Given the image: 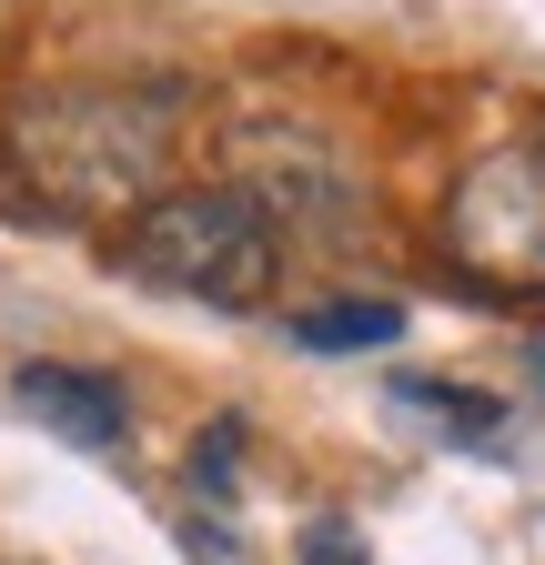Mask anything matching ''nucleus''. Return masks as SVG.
Instances as JSON below:
<instances>
[{
	"instance_id": "f257e3e1",
	"label": "nucleus",
	"mask_w": 545,
	"mask_h": 565,
	"mask_svg": "<svg viewBox=\"0 0 545 565\" xmlns=\"http://www.w3.org/2000/svg\"><path fill=\"white\" fill-rule=\"evenodd\" d=\"M172 141H182L172 92L131 82H41L0 111V162L51 223H111V212L142 223L172 182Z\"/></svg>"
},
{
	"instance_id": "f03ea898",
	"label": "nucleus",
	"mask_w": 545,
	"mask_h": 565,
	"mask_svg": "<svg viewBox=\"0 0 545 565\" xmlns=\"http://www.w3.org/2000/svg\"><path fill=\"white\" fill-rule=\"evenodd\" d=\"M131 282H152L172 303H223V313H253L284 273V233L263 223V202L243 182H192V192H162L142 223L121 233L111 253Z\"/></svg>"
},
{
	"instance_id": "7ed1b4c3",
	"label": "nucleus",
	"mask_w": 545,
	"mask_h": 565,
	"mask_svg": "<svg viewBox=\"0 0 545 565\" xmlns=\"http://www.w3.org/2000/svg\"><path fill=\"white\" fill-rule=\"evenodd\" d=\"M445 243L495 294H545V131H515L485 162H464L445 202Z\"/></svg>"
},
{
	"instance_id": "20e7f679",
	"label": "nucleus",
	"mask_w": 545,
	"mask_h": 565,
	"mask_svg": "<svg viewBox=\"0 0 545 565\" xmlns=\"http://www.w3.org/2000/svg\"><path fill=\"white\" fill-rule=\"evenodd\" d=\"M243 192L263 202V223H272V233H284V223H293V233L313 223L323 243H344V233H354V172L333 162L313 131H303V141H284V152H263Z\"/></svg>"
},
{
	"instance_id": "39448f33",
	"label": "nucleus",
	"mask_w": 545,
	"mask_h": 565,
	"mask_svg": "<svg viewBox=\"0 0 545 565\" xmlns=\"http://www.w3.org/2000/svg\"><path fill=\"white\" fill-rule=\"evenodd\" d=\"M21 414L31 424H51L61 445H82V455H111L121 435H131V394L111 384V374H92V364H21Z\"/></svg>"
},
{
	"instance_id": "423d86ee",
	"label": "nucleus",
	"mask_w": 545,
	"mask_h": 565,
	"mask_svg": "<svg viewBox=\"0 0 545 565\" xmlns=\"http://www.w3.org/2000/svg\"><path fill=\"white\" fill-rule=\"evenodd\" d=\"M404 333V303H323V313H293V343H313V353H364V343H394Z\"/></svg>"
},
{
	"instance_id": "0eeeda50",
	"label": "nucleus",
	"mask_w": 545,
	"mask_h": 565,
	"mask_svg": "<svg viewBox=\"0 0 545 565\" xmlns=\"http://www.w3.org/2000/svg\"><path fill=\"white\" fill-rule=\"evenodd\" d=\"M233 475H243V424H202V445H192V484L233 494Z\"/></svg>"
},
{
	"instance_id": "6e6552de",
	"label": "nucleus",
	"mask_w": 545,
	"mask_h": 565,
	"mask_svg": "<svg viewBox=\"0 0 545 565\" xmlns=\"http://www.w3.org/2000/svg\"><path fill=\"white\" fill-rule=\"evenodd\" d=\"M404 394L435 404L445 424H464V435H485V424H495V404H485V394H455V384H404Z\"/></svg>"
},
{
	"instance_id": "1a4fd4ad",
	"label": "nucleus",
	"mask_w": 545,
	"mask_h": 565,
	"mask_svg": "<svg viewBox=\"0 0 545 565\" xmlns=\"http://www.w3.org/2000/svg\"><path fill=\"white\" fill-rule=\"evenodd\" d=\"M303 565H364V535H354L344 515H323V525L303 535Z\"/></svg>"
}]
</instances>
